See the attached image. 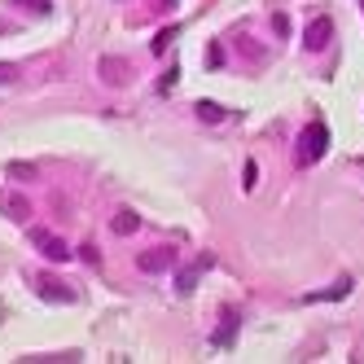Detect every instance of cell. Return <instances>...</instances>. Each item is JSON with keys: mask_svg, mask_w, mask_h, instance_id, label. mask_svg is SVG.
I'll use <instances>...</instances> for the list:
<instances>
[{"mask_svg": "<svg viewBox=\"0 0 364 364\" xmlns=\"http://www.w3.org/2000/svg\"><path fill=\"white\" fill-rule=\"evenodd\" d=\"M0 215H9V220H27L31 215V202L14 193V189H0Z\"/></svg>", "mask_w": 364, "mask_h": 364, "instance_id": "6", "label": "cell"}, {"mask_svg": "<svg viewBox=\"0 0 364 364\" xmlns=\"http://www.w3.org/2000/svg\"><path fill=\"white\" fill-rule=\"evenodd\" d=\"M198 119L220 123V119H224V106H215V101H198Z\"/></svg>", "mask_w": 364, "mask_h": 364, "instance_id": "11", "label": "cell"}, {"mask_svg": "<svg viewBox=\"0 0 364 364\" xmlns=\"http://www.w3.org/2000/svg\"><path fill=\"white\" fill-rule=\"evenodd\" d=\"M31 242L40 246V255H44V259H53V264H66V259H70L66 242H62V237H53V232H44V228H31Z\"/></svg>", "mask_w": 364, "mask_h": 364, "instance_id": "2", "label": "cell"}, {"mask_svg": "<svg viewBox=\"0 0 364 364\" xmlns=\"http://www.w3.org/2000/svg\"><path fill=\"white\" fill-rule=\"evenodd\" d=\"M325 149H329V127H325L321 119H311V123H307V132L299 136V167L321 163V159H325Z\"/></svg>", "mask_w": 364, "mask_h": 364, "instance_id": "1", "label": "cell"}, {"mask_svg": "<svg viewBox=\"0 0 364 364\" xmlns=\"http://www.w3.org/2000/svg\"><path fill=\"white\" fill-rule=\"evenodd\" d=\"M232 338H237V316H232V311H224V316H220V329H215L211 343H215V347H228Z\"/></svg>", "mask_w": 364, "mask_h": 364, "instance_id": "8", "label": "cell"}, {"mask_svg": "<svg viewBox=\"0 0 364 364\" xmlns=\"http://www.w3.org/2000/svg\"><path fill=\"white\" fill-rule=\"evenodd\" d=\"M347 290H351V281L343 277V281L333 285V290H325V294H307V299H311V303H321V299H347Z\"/></svg>", "mask_w": 364, "mask_h": 364, "instance_id": "12", "label": "cell"}, {"mask_svg": "<svg viewBox=\"0 0 364 364\" xmlns=\"http://www.w3.org/2000/svg\"><path fill=\"white\" fill-rule=\"evenodd\" d=\"M14 5H31L36 14H48V9H53V5H48V0H14Z\"/></svg>", "mask_w": 364, "mask_h": 364, "instance_id": "16", "label": "cell"}, {"mask_svg": "<svg viewBox=\"0 0 364 364\" xmlns=\"http://www.w3.org/2000/svg\"><path fill=\"white\" fill-rule=\"evenodd\" d=\"M101 75H106V84H123L127 80V62L123 58H101Z\"/></svg>", "mask_w": 364, "mask_h": 364, "instance_id": "9", "label": "cell"}, {"mask_svg": "<svg viewBox=\"0 0 364 364\" xmlns=\"http://www.w3.org/2000/svg\"><path fill=\"white\" fill-rule=\"evenodd\" d=\"M80 259H84V264H97L101 255H97V246H80Z\"/></svg>", "mask_w": 364, "mask_h": 364, "instance_id": "18", "label": "cell"}, {"mask_svg": "<svg viewBox=\"0 0 364 364\" xmlns=\"http://www.w3.org/2000/svg\"><path fill=\"white\" fill-rule=\"evenodd\" d=\"M36 290H40V299H48V303H75V290H70V285H62L58 277H40Z\"/></svg>", "mask_w": 364, "mask_h": 364, "instance_id": "5", "label": "cell"}, {"mask_svg": "<svg viewBox=\"0 0 364 364\" xmlns=\"http://www.w3.org/2000/svg\"><path fill=\"white\" fill-rule=\"evenodd\" d=\"M9 176H14V180H31L36 167H31V163H9Z\"/></svg>", "mask_w": 364, "mask_h": 364, "instance_id": "13", "label": "cell"}, {"mask_svg": "<svg viewBox=\"0 0 364 364\" xmlns=\"http://www.w3.org/2000/svg\"><path fill=\"white\" fill-rule=\"evenodd\" d=\"M171 264H176V250H171V246H154V250H145V255L136 259L141 272H167Z\"/></svg>", "mask_w": 364, "mask_h": 364, "instance_id": "4", "label": "cell"}, {"mask_svg": "<svg viewBox=\"0 0 364 364\" xmlns=\"http://www.w3.org/2000/svg\"><path fill=\"white\" fill-rule=\"evenodd\" d=\"M110 228H114V237H127V232H136V228H141V220H136L132 211H119V215L110 220Z\"/></svg>", "mask_w": 364, "mask_h": 364, "instance_id": "10", "label": "cell"}, {"mask_svg": "<svg viewBox=\"0 0 364 364\" xmlns=\"http://www.w3.org/2000/svg\"><path fill=\"white\" fill-rule=\"evenodd\" d=\"M202 268H211V255H202V259H193V264H189L185 272H180V277H176V290H180V294H189L193 285H198V277H202Z\"/></svg>", "mask_w": 364, "mask_h": 364, "instance_id": "7", "label": "cell"}, {"mask_svg": "<svg viewBox=\"0 0 364 364\" xmlns=\"http://www.w3.org/2000/svg\"><path fill=\"white\" fill-rule=\"evenodd\" d=\"M242 185H246V189L259 185V167H255V163H246V180H242Z\"/></svg>", "mask_w": 364, "mask_h": 364, "instance_id": "17", "label": "cell"}, {"mask_svg": "<svg viewBox=\"0 0 364 364\" xmlns=\"http://www.w3.org/2000/svg\"><path fill=\"white\" fill-rule=\"evenodd\" d=\"M171 36H176V27H171V31H163L159 40H154V53H167V44H171Z\"/></svg>", "mask_w": 364, "mask_h": 364, "instance_id": "15", "label": "cell"}, {"mask_svg": "<svg viewBox=\"0 0 364 364\" xmlns=\"http://www.w3.org/2000/svg\"><path fill=\"white\" fill-rule=\"evenodd\" d=\"M329 40H333V18H311L303 44L311 48V53H321V48H329Z\"/></svg>", "mask_w": 364, "mask_h": 364, "instance_id": "3", "label": "cell"}, {"mask_svg": "<svg viewBox=\"0 0 364 364\" xmlns=\"http://www.w3.org/2000/svg\"><path fill=\"white\" fill-rule=\"evenodd\" d=\"M18 80V66H9V62H0V84H14Z\"/></svg>", "mask_w": 364, "mask_h": 364, "instance_id": "14", "label": "cell"}]
</instances>
